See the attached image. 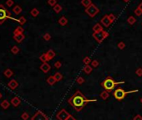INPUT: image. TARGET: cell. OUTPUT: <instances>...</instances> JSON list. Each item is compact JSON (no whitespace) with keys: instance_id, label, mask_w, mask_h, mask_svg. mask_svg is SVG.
<instances>
[{"instance_id":"cell-1","label":"cell","mask_w":142,"mask_h":120,"mask_svg":"<svg viewBox=\"0 0 142 120\" xmlns=\"http://www.w3.org/2000/svg\"><path fill=\"white\" fill-rule=\"evenodd\" d=\"M96 99H88L84 97V95L81 93L79 90H77L72 96L70 97L68 100V103H69L76 111L79 112L84 108L86 103H91V102H96Z\"/></svg>"},{"instance_id":"cell-2","label":"cell","mask_w":142,"mask_h":120,"mask_svg":"<svg viewBox=\"0 0 142 120\" xmlns=\"http://www.w3.org/2000/svg\"><path fill=\"white\" fill-rule=\"evenodd\" d=\"M124 83H125V81L115 82V80H114V78H112V77L108 76L107 78H105V79L104 80V81L102 82V83H101V86L104 88V90H106L107 92L110 93V92H111L112 90H113L114 88H115V87L117 86V85H119V84H124Z\"/></svg>"},{"instance_id":"cell-3","label":"cell","mask_w":142,"mask_h":120,"mask_svg":"<svg viewBox=\"0 0 142 120\" xmlns=\"http://www.w3.org/2000/svg\"><path fill=\"white\" fill-rule=\"evenodd\" d=\"M137 92H138V89L131 90V91L126 92V91H125L123 88H118L117 89L115 90V92H114V93H113V96L115 97V98L116 100H118V101H121V100H123L124 98H125V96H126L127 94H129V93H137Z\"/></svg>"},{"instance_id":"cell-4","label":"cell","mask_w":142,"mask_h":120,"mask_svg":"<svg viewBox=\"0 0 142 120\" xmlns=\"http://www.w3.org/2000/svg\"><path fill=\"white\" fill-rule=\"evenodd\" d=\"M12 14L3 4H0V24H3L8 19H12Z\"/></svg>"},{"instance_id":"cell-5","label":"cell","mask_w":142,"mask_h":120,"mask_svg":"<svg viewBox=\"0 0 142 120\" xmlns=\"http://www.w3.org/2000/svg\"><path fill=\"white\" fill-rule=\"evenodd\" d=\"M84 12H85V14H88L90 18H94V17H95L98 14H99V8L95 5V4H92L89 7L86 8L85 10H84Z\"/></svg>"},{"instance_id":"cell-6","label":"cell","mask_w":142,"mask_h":120,"mask_svg":"<svg viewBox=\"0 0 142 120\" xmlns=\"http://www.w3.org/2000/svg\"><path fill=\"white\" fill-rule=\"evenodd\" d=\"M70 114L66 111L65 109H62L57 113L56 118L59 120H69V118H70Z\"/></svg>"},{"instance_id":"cell-7","label":"cell","mask_w":142,"mask_h":120,"mask_svg":"<svg viewBox=\"0 0 142 120\" xmlns=\"http://www.w3.org/2000/svg\"><path fill=\"white\" fill-rule=\"evenodd\" d=\"M48 117L42 111H37L34 116L31 118V120H48Z\"/></svg>"},{"instance_id":"cell-8","label":"cell","mask_w":142,"mask_h":120,"mask_svg":"<svg viewBox=\"0 0 142 120\" xmlns=\"http://www.w3.org/2000/svg\"><path fill=\"white\" fill-rule=\"evenodd\" d=\"M92 36L94 38V40H96V42L99 43H101L104 41V39L105 38L104 34H103V31L99 33H94V34H92Z\"/></svg>"},{"instance_id":"cell-9","label":"cell","mask_w":142,"mask_h":120,"mask_svg":"<svg viewBox=\"0 0 142 120\" xmlns=\"http://www.w3.org/2000/svg\"><path fill=\"white\" fill-rule=\"evenodd\" d=\"M100 24H101V25H103L104 27L108 28L109 26L112 24V22L110 21V19H109L108 15H104V17L102 18V19L100 20Z\"/></svg>"},{"instance_id":"cell-10","label":"cell","mask_w":142,"mask_h":120,"mask_svg":"<svg viewBox=\"0 0 142 120\" xmlns=\"http://www.w3.org/2000/svg\"><path fill=\"white\" fill-rule=\"evenodd\" d=\"M40 69H41V71H43L44 73H47L50 69H51V66H50L48 63H43L41 65H40Z\"/></svg>"},{"instance_id":"cell-11","label":"cell","mask_w":142,"mask_h":120,"mask_svg":"<svg viewBox=\"0 0 142 120\" xmlns=\"http://www.w3.org/2000/svg\"><path fill=\"white\" fill-rule=\"evenodd\" d=\"M8 86H9V88H10V89L14 90L19 87V83H18L15 79H13L11 80V81H9V83H8Z\"/></svg>"},{"instance_id":"cell-12","label":"cell","mask_w":142,"mask_h":120,"mask_svg":"<svg viewBox=\"0 0 142 120\" xmlns=\"http://www.w3.org/2000/svg\"><path fill=\"white\" fill-rule=\"evenodd\" d=\"M24 38H25V36H24V34H16V35H14V39L17 43H22L23 41L24 40Z\"/></svg>"},{"instance_id":"cell-13","label":"cell","mask_w":142,"mask_h":120,"mask_svg":"<svg viewBox=\"0 0 142 120\" xmlns=\"http://www.w3.org/2000/svg\"><path fill=\"white\" fill-rule=\"evenodd\" d=\"M92 29H93V31H94V33H99V32L104 31V29H103L102 25H101V24H99V23L94 24V25L93 26Z\"/></svg>"},{"instance_id":"cell-14","label":"cell","mask_w":142,"mask_h":120,"mask_svg":"<svg viewBox=\"0 0 142 120\" xmlns=\"http://www.w3.org/2000/svg\"><path fill=\"white\" fill-rule=\"evenodd\" d=\"M20 103H21V100L20 98H18V97H14V98H13L12 100H11V104L14 107H18Z\"/></svg>"},{"instance_id":"cell-15","label":"cell","mask_w":142,"mask_h":120,"mask_svg":"<svg viewBox=\"0 0 142 120\" xmlns=\"http://www.w3.org/2000/svg\"><path fill=\"white\" fill-rule=\"evenodd\" d=\"M46 53V56H47V58H48L49 61H50L51 59H53L55 57V55H56L55 52L54 50H52V49H49V50L47 53Z\"/></svg>"},{"instance_id":"cell-16","label":"cell","mask_w":142,"mask_h":120,"mask_svg":"<svg viewBox=\"0 0 142 120\" xmlns=\"http://www.w3.org/2000/svg\"><path fill=\"white\" fill-rule=\"evenodd\" d=\"M99 97H100L103 100L108 99L109 97H110V93H109V92H107L106 90H104L103 92H101V93L99 94Z\"/></svg>"},{"instance_id":"cell-17","label":"cell","mask_w":142,"mask_h":120,"mask_svg":"<svg viewBox=\"0 0 142 120\" xmlns=\"http://www.w3.org/2000/svg\"><path fill=\"white\" fill-rule=\"evenodd\" d=\"M83 71H84L86 74H90L91 72L93 71V67L90 66L89 64V65H85V66L84 67V68H83Z\"/></svg>"},{"instance_id":"cell-18","label":"cell","mask_w":142,"mask_h":120,"mask_svg":"<svg viewBox=\"0 0 142 120\" xmlns=\"http://www.w3.org/2000/svg\"><path fill=\"white\" fill-rule=\"evenodd\" d=\"M22 11H23L22 8L19 5H16L15 7H14V9H13V12H14V14H16V15L20 14L21 13H22Z\"/></svg>"},{"instance_id":"cell-19","label":"cell","mask_w":142,"mask_h":120,"mask_svg":"<svg viewBox=\"0 0 142 120\" xmlns=\"http://www.w3.org/2000/svg\"><path fill=\"white\" fill-rule=\"evenodd\" d=\"M58 23H59V25L65 26L67 24H68V19H67L66 18L64 17V16H63V17H61L59 19Z\"/></svg>"},{"instance_id":"cell-20","label":"cell","mask_w":142,"mask_h":120,"mask_svg":"<svg viewBox=\"0 0 142 120\" xmlns=\"http://www.w3.org/2000/svg\"><path fill=\"white\" fill-rule=\"evenodd\" d=\"M4 74L6 78H11V77L14 75V72H13L10 68H7V69L4 72Z\"/></svg>"},{"instance_id":"cell-21","label":"cell","mask_w":142,"mask_h":120,"mask_svg":"<svg viewBox=\"0 0 142 120\" xmlns=\"http://www.w3.org/2000/svg\"><path fill=\"white\" fill-rule=\"evenodd\" d=\"M24 28L21 27V26H19L17 27L14 30V35H16V34H24Z\"/></svg>"},{"instance_id":"cell-22","label":"cell","mask_w":142,"mask_h":120,"mask_svg":"<svg viewBox=\"0 0 142 120\" xmlns=\"http://www.w3.org/2000/svg\"><path fill=\"white\" fill-rule=\"evenodd\" d=\"M93 3L91 0H81V4H82L84 7H85V9L88 7H89Z\"/></svg>"},{"instance_id":"cell-23","label":"cell","mask_w":142,"mask_h":120,"mask_svg":"<svg viewBox=\"0 0 142 120\" xmlns=\"http://www.w3.org/2000/svg\"><path fill=\"white\" fill-rule=\"evenodd\" d=\"M54 77L56 82H59L63 79V74H62L61 73H59V72H57V73L54 75Z\"/></svg>"},{"instance_id":"cell-24","label":"cell","mask_w":142,"mask_h":120,"mask_svg":"<svg viewBox=\"0 0 142 120\" xmlns=\"http://www.w3.org/2000/svg\"><path fill=\"white\" fill-rule=\"evenodd\" d=\"M127 23L130 25H133L136 23V19H135L134 16H130V17L127 19Z\"/></svg>"},{"instance_id":"cell-25","label":"cell","mask_w":142,"mask_h":120,"mask_svg":"<svg viewBox=\"0 0 142 120\" xmlns=\"http://www.w3.org/2000/svg\"><path fill=\"white\" fill-rule=\"evenodd\" d=\"M0 105H1V107H2L4 109H7V108H9V107L10 106V103H9L8 100H4Z\"/></svg>"},{"instance_id":"cell-26","label":"cell","mask_w":142,"mask_h":120,"mask_svg":"<svg viewBox=\"0 0 142 120\" xmlns=\"http://www.w3.org/2000/svg\"><path fill=\"white\" fill-rule=\"evenodd\" d=\"M53 9H54V11L56 13V14H59V13H60L62 11L63 8H62V6L60 5V4H57L56 5L54 6V7H53Z\"/></svg>"},{"instance_id":"cell-27","label":"cell","mask_w":142,"mask_h":120,"mask_svg":"<svg viewBox=\"0 0 142 120\" xmlns=\"http://www.w3.org/2000/svg\"><path fill=\"white\" fill-rule=\"evenodd\" d=\"M47 83L49 85H54L55 83H56V80H55L54 77V76H49L48 78H47Z\"/></svg>"},{"instance_id":"cell-28","label":"cell","mask_w":142,"mask_h":120,"mask_svg":"<svg viewBox=\"0 0 142 120\" xmlns=\"http://www.w3.org/2000/svg\"><path fill=\"white\" fill-rule=\"evenodd\" d=\"M30 14H31V15H32L33 17L36 18V17H38V15L39 14V11L38 10V9L34 8V9H33L32 10L30 11Z\"/></svg>"},{"instance_id":"cell-29","label":"cell","mask_w":142,"mask_h":120,"mask_svg":"<svg viewBox=\"0 0 142 120\" xmlns=\"http://www.w3.org/2000/svg\"><path fill=\"white\" fill-rule=\"evenodd\" d=\"M39 60L42 62V63H47V62L49 61L48 58H47L46 56V53H43L41 56L39 57Z\"/></svg>"},{"instance_id":"cell-30","label":"cell","mask_w":142,"mask_h":120,"mask_svg":"<svg viewBox=\"0 0 142 120\" xmlns=\"http://www.w3.org/2000/svg\"><path fill=\"white\" fill-rule=\"evenodd\" d=\"M19 51H20V49H19V48L18 46H13L12 48H11V52L14 54H18L19 53Z\"/></svg>"},{"instance_id":"cell-31","label":"cell","mask_w":142,"mask_h":120,"mask_svg":"<svg viewBox=\"0 0 142 120\" xmlns=\"http://www.w3.org/2000/svg\"><path fill=\"white\" fill-rule=\"evenodd\" d=\"M26 22H27V20H26V19L24 16H21V17L18 19V23H19L20 25H24V24H26Z\"/></svg>"},{"instance_id":"cell-32","label":"cell","mask_w":142,"mask_h":120,"mask_svg":"<svg viewBox=\"0 0 142 120\" xmlns=\"http://www.w3.org/2000/svg\"><path fill=\"white\" fill-rule=\"evenodd\" d=\"M91 62H92V60H91L90 58L88 57V56L83 59V63H84V65H89V63H91Z\"/></svg>"},{"instance_id":"cell-33","label":"cell","mask_w":142,"mask_h":120,"mask_svg":"<svg viewBox=\"0 0 142 120\" xmlns=\"http://www.w3.org/2000/svg\"><path fill=\"white\" fill-rule=\"evenodd\" d=\"M134 13H135V14L137 16V17H140V16L142 15V11L140 10V9H139L138 7H137L136 9L134 10Z\"/></svg>"},{"instance_id":"cell-34","label":"cell","mask_w":142,"mask_h":120,"mask_svg":"<svg viewBox=\"0 0 142 120\" xmlns=\"http://www.w3.org/2000/svg\"><path fill=\"white\" fill-rule=\"evenodd\" d=\"M76 83H77L78 84H83V83H84V78L81 76L78 77V78H76Z\"/></svg>"},{"instance_id":"cell-35","label":"cell","mask_w":142,"mask_h":120,"mask_svg":"<svg viewBox=\"0 0 142 120\" xmlns=\"http://www.w3.org/2000/svg\"><path fill=\"white\" fill-rule=\"evenodd\" d=\"M91 66L93 67V68H98L99 67V61L98 60H92V62H91Z\"/></svg>"},{"instance_id":"cell-36","label":"cell","mask_w":142,"mask_h":120,"mask_svg":"<svg viewBox=\"0 0 142 120\" xmlns=\"http://www.w3.org/2000/svg\"><path fill=\"white\" fill-rule=\"evenodd\" d=\"M117 47H118L119 49H120V50H123V49L125 48V43L123 42V41H121V42L118 43V44H117Z\"/></svg>"},{"instance_id":"cell-37","label":"cell","mask_w":142,"mask_h":120,"mask_svg":"<svg viewBox=\"0 0 142 120\" xmlns=\"http://www.w3.org/2000/svg\"><path fill=\"white\" fill-rule=\"evenodd\" d=\"M29 118V115L28 113H26V112H24V113H22V115H21V118H22L23 120H28Z\"/></svg>"},{"instance_id":"cell-38","label":"cell","mask_w":142,"mask_h":120,"mask_svg":"<svg viewBox=\"0 0 142 120\" xmlns=\"http://www.w3.org/2000/svg\"><path fill=\"white\" fill-rule=\"evenodd\" d=\"M48 4L51 7H54L57 4V0H48Z\"/></svg>"},{"instance_id":"cell-39","label":"cell","mask_w":142,"mask_h":120,"mask_svg":"<svg viewBox=\"0 0 142 120\" xmlns=\"http://www.w3.org/2000/svg\"><path fill=\"white\" fill-rule=\"evenodd\" d=\"M135 73L138 77H142V68H138L135 70Z\"/></svg>"},{"instance_id":"cell-40","label":"cell","mask_w":142,"mask_h":120,"mask_svg":"<svg viewBox=\"0 0 142 120\" xmlns=\"http://www.w3.org/2000/svg\"><path fill=\"white\" fill-rule=\"evenodd\" d=\"M44 39L45 41H49L50 39H51V35H50L49 33H46V34L44 35Z\"/></svg>"},{"instance_id":"cell-41","label":"cell","mask_w":142,"mask_h":120,"mask_svg":"<svg viewBox=\"0 0 142 120\" xmlns=\"http://www.w3.org/2000/svg\"><path fill=\"white\" fill-rule=\"evenodd\" d=\"M14 0H7L6 1V5L8 6V7H12L13 5H14Z\"/></svg>"},{"instance_id":"cell-42","label":"cell","mask_w":142,"mask_h":120,"mask_svg":"<svg viewBox=\"0 0 142 120\" xmlns=\"http://www.w3.org/2000/svg\"><path fill=\"white\" fill-rule=\"evenodd\" d=\"M54 66L55 68H58V69H59V68H61V66H62L61 62H60V61H56L54 63Z\"/></svg>"},{"instance_id":"cell-43","label":"cell","mask_w":142,"mask_h":120,"mask_svg":"<svg viewBox=\"0 0 142 120\" xmlns=\"http://www.w3.org/2000/svg\"><path fill=\"white\" fill-rule=\"evenodd\" d=\"M108 16H109V19H110V21H111L112 23H113L114 21L116 19V17H115V14H110Z\"/></svg>"},{"instance_id":"cell-44","label":"cell","mask_w":142,"mask_h":120,"mask_svg":"<svg viewBox=\"0 0 142 120\" xmlns=\"http://www.w3.org/2000/svg\"><path fill=\"white\" fill-rule=\"evenodd\" d=\"M133 120H142V116L140 114H136L133 118Z\"/></svg>"},{"instance_id":"cell-45","label":"cell","mask_w":142,"mask_h":120,"mask_svg":"<svg viewBox=\"0 0 142 120\" xmlns=\"http://www.w3.org/2000/svg\"><path fill=\"white\" fill-rule=\"evenodd\" d=\"M103 34H104V38H108L109 37V33L108 32H106V31H103Z\"/></svg>"},{"instance_id":"cell-46","label":"cell","mask_w":142,"mask_h":120,"mask_svg":"<svg viewBox=\"0 0 142 120\" xmlns=\"http://www.w3.org/2000/svg\"><path fill=\"white\" fill-rule=\"evenodd\" d=\"M138 8H139V9H140V10L142 11V2L140 3V4H139V5H138Z\"/></svg>"},{"instance_id":"cell-47","label":"cell","mask_w":142,"mask_h":120,"mask_svg":"<svg viewBox=\"0 0 142 120\" xmlns=\"http://www.w3.org/2000/svg\"><path fill=\"white\" fill-rule=\"evenodd\" d=\"M130 1V0H123V2H125V3H129Z\"/></svg>"},{"instance_id":"cell-48","label":"cell","mask_w":142,"mask_h":120,"mask_svg":"<svg viewBox=\"0 0 142 120\" xmlns=\"http://www.w3.org/2000/svg\"><path fill=\"white\" fill-rule=\"evenodd\" d=\"M1 98H2V93H0V99H1Z\"/></svg>"},{"instance_id":"cell-49","label":"cell","mask_w":142,"mask_h":120,"mask_svg":"<svg viewBox=\"0 0 142 120\" xmlns=\"http://www.w3.org/2000/svg\"><path fill=\"white\" fill-rule=\"evenodd\" d=\"M140 103H142V98H140Z\"/></svg>"}]
</instances>
